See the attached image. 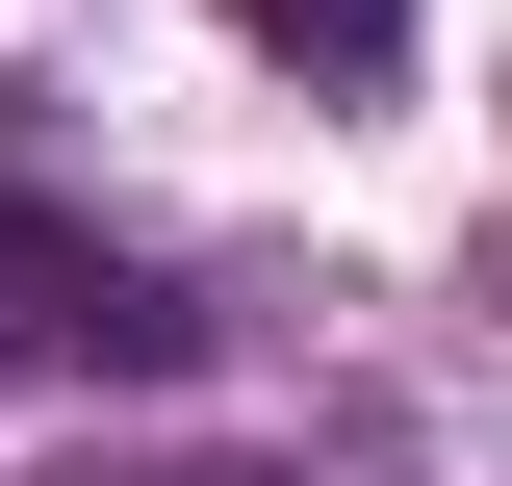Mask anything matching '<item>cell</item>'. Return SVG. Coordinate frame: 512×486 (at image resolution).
<instances>
[{
    "mask_svg": "<svg viewBox=\"0 0 512 486\" xmlns=\"http://www.w3.org/2000/svg\"><path fill=\"white\" fill-rule=\"evenodd\" d=\"M0 359H180V307L128 282L103 231H52V205H0Z\"/></svg>",
    "mask_w": 512,
    "mask_h": 486,
    "instance_id": "cell-1",
    "label": "cell"
},
{
    "mask_svg": "<svg viewBox=\"0 0 512 486\" xmlns=\"http://www.w3.org/2000/svg\"><path fill=\"white\" fill-rule=\"evenodd\" d=\"M256 52H308V77H384V52H410V0H256Z\"/></svg>",
    "mask_w": 512,
    "mask_h": 486,
    "instance_id": "cell-2",
    "label": "cell"
},
{
    "mask_svg": "<svg viewBox=\"0 0 512 486\" xmlns=\"http://www.w3.org/2000/svg\"><path fill=\"white\" fill-rule=\"evenodd\" d=\"M154 486H282V461H154Z\"/></svg>",
    "mask_w": 512,
    "mask_h": 486,
    "instance_id": "cell-3",
    "label": "cell"
}]
</instances>
